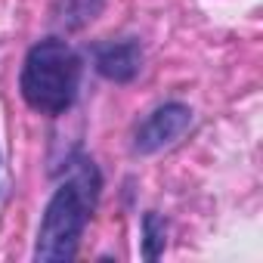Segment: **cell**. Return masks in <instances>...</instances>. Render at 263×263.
<instances>
[{"label": "cell", "instance_id": "6da1fadb", "mask_svg": "<svg viewBox=\"0 0 263 263\" xmlns=\"http://www.w3.org/2000/svg\"><path fill=\"white\" fill-rule=\"evenodd\" d=\"M99 192H102V174L96 161L87 155H71L65 161V177L56 183L37 226L34 238L37 263H68L78 257Z\"/></svg>", "mask_w": 263, "mask_h": 263}, {"label": "cell", "instance_id": "277c9868", "mask_svg": "<svg viewBox=\"0 0 263 263\" xmlns=\"http://www.w3.org/2000/svg\"><path fill=\"white\" fill-rule=\"evenodd\" d=\"M93 68L115 84H130L143 68V47L137 37L105 41L93 47Z\"/></svg>", "mask_w": 263, "mask_h": 263}, {"label": "cell", "instance_id": "8992f818", "mask_svg": "<svg viewBox=\"0 0 263 263\" xmlns=\"http://www.w3.org/2000/svg\"><path fill=\"white\" fill-rule=\"evenodd\" d=\"M143 257L146 260H158L164 254L167 245V223L158 211H146L143 214Z\"/></svg>", "mask_w": 263, "mask_h": 263}, {"label": "cell", "instance_id": "5b68a950", "mask_svg": "<svg viewBox=\"0 0 263 263\" xmlns=\"http://www.w3.org/2000/svg\"><path fill=\"white\" fill-rule=\"evenodd\" d=\"M102 10H105V0H56L53 22L65 31H81L90 22H96Z\"/></svg>", "mask_w": 263, "mask_h": 263}, {"label": "cell", "instance_id": "7a4b0ae2", "mask_svg": "<svg viewBox=\"0 0 263 263\" xmlns=\"http://www.w3.org/2000/svg\"><path fill=\"white\" fill-rule=\"evenodd\" d=\"M81 81H84L81 53L62 37H44L25 53L19 71V93L31 111L59 118L74 105Z\"/></svg>", "mask_w": 263, "mask_h": 263}, {"label": "cell", "instance_id": "3957f363", "mask_svg": "<svg viewBox=\"0 0 263 263\" xmlns=\"http://www.w3.org/2000/svg\"><path fill=\"white\" fill-rule=\"evenodd\" d=\"M192 127V108L186 102H164L152 108L134 130V152L137 155H155L167 146H174L186 130Z\"/></svg>", "mask_w": 263, "mask_h": 263}, {"label": "cell", "instance_id": "52a82bcc", "mask_svg": "<svg viewBox=\"0 0 263 263\" xmlns=\"http://www.w3.org/2000/svg\"><path fill=\"white\" fill-rule=\"evenodd\" d=\"M0 171H4V161H0Z\"/></svg>", "mask_w": 263, "mask_h": 263}]
</instances>
